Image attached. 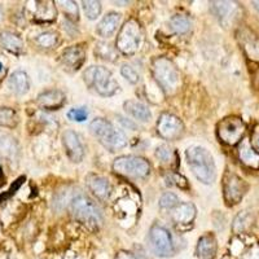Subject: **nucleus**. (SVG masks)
<instances>
[{
    "label": "nucleus",
    "mask_w": 259,
    "mask_h": 259,
    "mask_svg": "<svg viewBox=\"0 0 259 259\" xmlns=\"http://www.w3.org/2000/svg\"><path fill=\"white\" fill-rule=\"evenodd\" d=\"M187 162L192 172L202 184H212L217 178V167L211 153L206 148L193 145L186 150Z\"/></svg>",
    "instance_id": "f257e3e1"
},
{
    "label": "nucleus",
    "mask_w": 259,
    "mask_h": 259,
    "mask_svg": "<svg viewBox=\"0 0 259 259\" xmlns=\"http://www.w3.org/2000/svg\"><path fill=\"white\" fill-rule=\"evenodd\" d=\"M152 74L162 91L168 96L177 94L182 85V75L177 65L167 57H156L152 61Z\"/></svg>",
    "instance_id": "f03ea898"
},
{
    "label": "nucleus",
    "mask_w": 259,
    "mask_h": 259,
    "mask_svg": "<svg viewBox=\"0 0 259 259\" xmlns=\"http://www.w3.org/2000/svg\"><path fill=\"white\" fill-rule=\"evenodd\" d=\"M90 131L92 135L99 140L101 145L110 152H117V150L123 149L127 145L128 140L124 133L117 127L113 126L109 121L104 118H96L90 123Z\"/></svg>",
    "instance_id": "7ed1b4c3"
},
{
    "label": "nucleus",
    "mask_w": 259,
    "mask_h": 259,
    "mask_svg": "<svg viewBox=\"0 0 259 259\" xmlns=\"http://www.w3.org/2000/svg\"><path fill=\"white\" fill-rule=\"evenodd\" d=\"M69 207L74 218L91 230H97L103 224V212L87 196L79 194L77 197L71 198Z\"/></svg>",
    "instance_id": "20e7f679"
},
{
    "label": "nucleus",
    "mask_w": 259,
    "mask_h": 259,
    "mask_svg": "<svg viewBox=\"0 0 259 259\" xmlns=\"http://www.w3.org/2000/svg\"><path fill=\"white\" fill-rule=\"evenodd\" d=\"M83 79L90 89L103 97H110L119 90V84L113 77L112 71L104 66H90L83 74Z\"/></svg>",
    "instance_id": "39448f33"
},
{
    "label": "nucleus",
    "mask_w": 259,
    "mask_h": 259,
    "mask_svg": "<svg viewBox=\"0 0 259 259\" xmlns=\"http://www.w3.org/2000/svg\"><path fill=\"white\" fill-rule=\"evenodd\" d=\"M143 40L142 25L135 18H130L118 32L115 48L124 56H133L140 48Z\"/></svg>",
    "instance_id": "423d86ee"
},
{
    "label": "nucleus",
    "mask_w": 259,
    "mask_h": 259,
    "mask_svg": "<svg viewBox=\"0 0 259 259\" xmlns=\"http://www.w3.org/2000/svg\"><path fill=\"white\" fill-rule=\"evenodd\" d=\"M113 171L115 174L127 178H147L150 172L149 162L139 156H121L113 162Z\"/></svg>",
    "instance_id": "0eeeda50"
},
{
    "label": "nucleus",
    "mask_w": 259,
    "mask_h": 259,
    "mask_svg": "<svg viewBox=\"0 0 259 259\" xmlns=\"http://www.w3.org/2000/svg\"><path fill=\"white\" fill-rule=\"evenodd\" d=\"M245 133H246V124L241 118L235 117V115L222 119L217 127L219 142L226 145H236L241 143Z\"/></svg>",
    "instance_id": "6e6552de"
},
{
    "label": "nucleus",
    "mask_w": 259,
    "mask_h": 259,
    "mask_svg": "<svg viewBox=\"0 0 259 259\" xmlns=\"http://www.w3.org/2000/svg\"><path fill=\"white\" fill-rule=\"evenodd\" d=\"M148 242H149L150 250L153 251L157 256L161 258H168L175 254V246L170 232L165 227L154 224L150 227L149 235H148Z\"/></svg>",
    "instance_id": "1a4fd4ad"
},
{
    "label": "nucleus",
    "mask_w": 259,
    "mask_h": 259,
    "mask_svg": "<svg viewBox=\"0 0 259 259\" xmlns=\"http://www.w3.org/2000/svg\"><path fill=\"white\" fill-rule=\"evenodd\" d=\"M223 197L228 206H235L241 202L246 194L247 184L242 178L231 171H227L223 177Z\"/></svg>",
    "instance_id": "9d476101"
},
{
    "label": "nucleus",
    "mask_w": 259,
    "mask_h": 259,
    "mask_svg": "<svg viewBox=\"0 0 259 259\" xmlns=\"http://www.w3.org/2000/svg\"><path fill=\"white\" fill-rule=\"evenodd\" d=\"M157 133L165 140H177L184 133V124L180 118L171 113H162L157 121Z\"/></svg>",
    "instance_id": "9b49d317"
},
{
    "label": "nucleus",
    "mask_w": 259,
    "mask_h": 259,
    "mask_svg": "<svg viewBox=\"0 0 259 259\" xmlns=\"http://www.w3.org/2000/svg\"><path fill=\"white\" fill-rule=\"evenodd\" d=\"M62 143H64L66 154L70 158V161L79 163L84 158V147H83L80 138L73 130H66L62 134Z\"/></svg>",
    "instance_id": "f8f14e48"
},
{
    "label": "nucleus",
    "mask_w": 259,
    "mask_h": 259,
    "mask_svg": "<svg viewBox=\"0 0 259 259\" xmlns=\"http://www.w3.org/2000/svg\"><path fill=\"white\" fill-rule=\"evenodd\" d=\"M211 11L223 26H230L237 20L239 6L233 2H211Z\"/></svg>",
    "instance_id": "ddd939ff"
},
{
    "label": "nucleus",
    "mask_w": 259,
    "mask_h": 259,
    "mask_svg": "<svg viewBox=\"0 0 259 259\" xmlns=\"http://www.w3.org/2000/svg\"><path fill=\"white\" fill-rule=\"evenodd\" d=\"M61 62L68 71H78L85 62V50L82 46H71L62 52Z\"/></svg>",
    "instance_id": "4468645a"
},
{
    "label": "nucleus",
    "mask_w": 259,
    "mask_h": 259,
    "mask_svg": "<svg viewBox=\"0 0 259 259\" xmlns=\"http://www.w3.org/2000/svg\"><path fill=\"white\" fill-rule=\"evenodd\" d=\"M85 183H87L90 192H92V194L99 200L105 201L110 197L112 186L106 178L100 177V175H89L85 179Z\"/></svg>",
    "instance_id": "2eb2a0df"
},
{
    "label": "nucleus",
    "mask_w": 259,
    "mask_h": 259,
    "mask_svg": "<svg viewBox=\"0 0 259 259\" xmlns=\"http://www.w3.org/2000/svg\"><path fill=\"white\" fill-rule=\"evenodd\" d=\"M38 104L40 108L46 110H57L62 108L66 101V96L60 90H50V91L41 92L38 96Z\"/></svg>",
    "instance_id": "dca6fc26"
},
{
    "label": "nucleus",
    "mask_w": 259,
    "mask_h": 259,
    "mask_svg": "<svg viewBox=\"0 0 259 259\" xmlns=\"http://www.w3.org/2000/svg\"><path fill=\"white\" fill-rule=\"evenodd\" d=\"M218 250V242L212 233L201 236L196 246V255L200 259H214Z\"/></svg>",
    "instance_id": "f3484780"
},
{
    "label": "nucleus",
    "mask_w": 259,
    "mask_h": 259,
    "mask_svg": "<svg viewBox=\"0 0 259 259\" xmlns=\"http://www.w3.org/2000/svg\"><path fill=\"white\" fill-rule=\"evenodd\" d=\"M122 16L117 12H109L103 17V20L99 22L96 27L97 35H100L101 38H110L114 35V32L117 31L118 26L121 24Z\"/></svg>",
    "instance_id": "a211bd4d"
},
{
    "label": "nucleus",
    "mask_w": 259,
    "mask_h": 259,
    "mask_svg": "<svg viewBox=\"0 0 259 259\" xmlns=\"http://www.w3.org/2000/svg\"><path fill=\"white\" fill-rule=\"evenodd\" d=\"M197 210L193 203L184 202L179 203L174 210H172V221L179 226H188L196 218Z\"/></svg>",
    "instance_id": "6ab92c4d"
},
{
    "label": "nucleus",
    "mask_w": 259,
    "mask_h": 259,
    "mask_svg": "<svg viewBox=\"0 0 259 259\" xmlns=\"http://www.w3.org/2000/svg\"><path fill=\"white\" fill-rule=\"evenodd\" d=\"M8 85L13 94L22 96V95L27 94L30 90L29 75L22 70L13 71L8 79Z\"/></svg>",
    "instance_id": "aec40b11"
},
{
    "label": "nucleus",
    "mask_w": 259,
    "mask_h": 259,
    "mask_svg": "<svg viewBox=\"0 0 259 259\" xmlns=\"http://www.w3.org/2000/svg\"><path fill=\"white\" fill-rule=\"evenodd\" d=\"M20 154V145L17 140L9 134L0 131V156L8 159H16Z\"/></svg>",
    "instance_id": "412c9836"
},
{
    "label": "nucleus",
    "mask_w": 259,
    "mask_h": 259,
    "mask_svg": "<svg viewBox=\"0 0 259 259\" xmlns=\"http://www.w3.org/2000/svg\"><path fill=\"white\" fill-rule=\"evenodd\" d=\"M124 112L128 113L130 115H133L135 119L140 122H149L152 118V113L148 109V106L144 105L140 101L136 100H127L123 104Z\"/></svg>",
    "instance_id": "4be33fe9"
},
{
    "label": "nucleus",
    "mask_w": 259,
    "mask_h": 259,
    "mask_svg": "<svg viewBox=\"0 0 259 259\" xmlns=\"http://www.w3.org/2000/svg\"><path fill=\"white\" fill-rule=\"evenodd\" d=\"M239 157L244 165L249 166L251 168L259 167V153L251 147L247 139H244L241 142L239 149Z\"/></svg>",
    "instance_id": "5701e85b"
},
{
    "label": "nucleus",
    "mask_w": 259,
    "mask_h": 259,
    "mask_svg": "<svg viewBox=\"0 0 259 259\" xmlns=\"http://www.w3.org/2000/svg\"><path fill=\"white\" fill-rule=\"evenodd\" d=\"M0 46L12 53H21L24 50V41L12 31H0Z\"/></svg>",
    "instance_id": "b1692460"
},
{
    "label": "nucleus",
    "mask_w": 259,
    "mask_h": 259,
    "mask_svg": "<svg viewBox=\"0 0 259 259\" xmlns=\"http://www.w3.org/2000/svg\"><path fill=\"white\" fill-rule=\"evenodd\" d=\"M34 18L39 22H52L56 20V7L52 2H36Z\"/></svg>",
    "instance_id": "393cba45"
},
{
    "label": "nucleus",
    "mask_w": 259,
    "mask_h": 259,
    "mask_svg": "<svg viewBox=\"0 0 259 259\" xmlns=\"http://www.w3.org/2000/svg\"><path fill=\"white\" fill-rule=\"evenodd\" d=\"M241 40L242 46H244L242 48L249 55V57L259 60V39L256 38V35L250 34V32H244V34H241Z\"/></svg>",
    "instance_id": "a878e982"
},
{
    "label": "nucleus",
    "mask_w": 259,
    "mask_h": 259,
    "mask_svg": "<svg viewBox=\"0 0 259 259\" xmlns=\"http://www.w3.org/2000/svg\"><path fill=\"white\" fill-rule=\"evenodd\" d=\"M192 21L186 15H175L170 20V27L174 30L177 34H186L191 30Z\"/></svg>",
    "instance_id": "bb28decb"
},
{
    "label": "nucleus",
    "mask_w": 259,
    "mask_h": 259,
    "mask_svg": "<svg viewBox=\"0 0 259 259\" xmlns=\"http://www.w3.org/2000/svg\"><path fill=\"white\" fill-rule=\"evenodd\" d=\"M156 157L162 162V163H167V165H178V156L177 152L168 145L163 144L159 145L156 149Z\"/></svg>",
    "instance_id": "cd10ccee"
},
{
    "label": "nucleus",
    "mask_w": 259,
    "mask_h": 259,
    "mask_svg": "<svg viewBox=\"0 0 259 259\" xmlns=\"http://www.w3.org/2000/svg\"><path fill=\"white\" fill-rule=\"evenodd\" d=\"M117 48L113 47L109 43H97L96 48H95V55H96L99 59L106 60V61H115L117 59Z\"/></svg>",
    "instance_id": "c85d7f7f"
},
{
    "label": "nucleus",
    "mask_w": 259,
    "mask_h": 259,
    "mask_svg": "<svg viewBox=\"0 0 259 259\" xmlns=\"http://www.w3.org/2000/svg\"><path fill=\"white\" fill-rule=\"evenodd\" d=\"M18 123V115L12 108H0V127L13 128Z\"/></svg>",
    "instance_id": "c756f323"
},
{
    "label": "nucleus",
    "mask_w": 259,
    "mask_h": 259,
    "mask_svg": "<svg viewBox=\"0 0 259 259\" xmlns=\"http://www.w3.org/2000/svg\"><path fill=\"white\" fill-rule=\"evenodd\" d=\"M251 223H253V217H251V214L249 211H242L240 212L237 217L235 218V221H233V232L235 233H241L244 232V231H246L249 227L251 226Z\"/></svg>",
    "instance_id": "7c9ffc66"
},
{
    "label": "nucleus",
    "mask_w": 259,
    "mask_h": 259,
    "mask_svg": "<svg viewBox=\"0 0 259 259\" xmlns=\"http://www.w3.org/2000/svg\"><path fill=\"white\" fill-rule=\"evenodd\" d=\"M35 41L41 48H52L59 43V34L55 31H45L36 36Z\"/></svg>",
    "instance_id": "2f4dec72"
},
{
    "label": "nucleus",
    "mask_w": 259,
    "mask_h": 259,
    "mask_svg": "<svg viewBox=\"0 0 259 259\" xmlns=\"http://www.w3.org/2000/svg\"><path fill=\"white\" fill-rule=\"evenodd\" d=\"M59 4H61L62 13L68 18V21L75 22L79 20V11H78V6L75 2L66 0V2H59Z\"/></svg>",
    "instance_id": "473e14b6"
},
{
    "label": "nucleus",
    "mask_w": 259,
    "mask_h": 259,
    "mask_svg": "<svg viewBox=\"0 0 259 259\" xmlns=\"http://www.w3.org/2000/svg\"><path fill=\"white\" fill-rule=\"evenodd\" d=\"M83 11H84L85 17L89 20L94 21L96 20L99 16L101 15V3L100 2H95V0H87V2H82Z\"/></svg>",
    "instance_id": "72a5a7b5"
},
{
    "label": "nucleus",
    "mask_w": 259,
    "mask_h": 259,
    "mask_svg": "<svg viewBox=\"0 0 259 259\" xmlns=\"http://www.w3.org/2000/svg\"><path fill=\"white\" fill-rule=\"evenodd\" d=\"M178 205H179V198H178L177 194L171 193V192H166L159 198V207L161 209L174 210Z\"/></svg>",
    "instance_id": "f704fd0d"
},
{
    "label": "nucleus",
    "mask_w": 259,
    "mask_h": 259,
    "mask_svg": "<svg viewBox=\"0 0 259 259\" xmlns=\"http://www.w3.org/2000/svg\"><path fill=\"white\" fill-rule=\"evenodd\" d=\"M166 184L170 187H178L180 189H188V182L184 177L177 174V172H172V174H168L166 177Z\"/></svg>",
    "instance_id": "c9c22d12"
},
{
    "label": "nucleus",
    "mask_w": 259,
    "mask_h": 259,
    "mask_svg": "<svg viewBox=\"0 0 259 259\" xmlns=\"http://www.w3.org/2000/svg\"><path fill=\"white\" fill-rule=\"evenodd\" d=\"M121 74L124 79L128 80L131 84H136V83L140 80V75H139L138 71L131 66V65H123L121 68Z\"/></svg>",
    "instance_id": "e433bc0d"
},
{
    "label": "nucleus",
    "mask_w": 259,
    "mask_h": 259,
    "mask_svg": "<svg viewBox=\"0 0 259 259\" xmlns=\"http://www.w3.org/2000/svg\"><path fill=\"white\" fill-rule=\"evenodd\" d=\"M68 118L74 122H84L89 118V112L85 108H73L68 112Z\"/></svg>",
    "instance_id": "4c0bfd02"
},
{
    "label": "nucleus",
    "mask_w": 259,
    "mask_h": 259,
    "mask_svg": "<svg viewBox=\"0 0 259 259\" xmlns=\"http://www.w3.org/2000/svg\"><path fill=\"white\" fill-rule=\"evenodd\" d=\"M114 259H136V256H135V254L130 253V251L119 250L117 253V255H115Z\"/></svg>",
    "instance_id": "58836bf2"
},
{
    "label": "nucleus",
    "mask_w": 259,
    "mask_h": 259,
    "mask_svg": "<svg viewBox=\"0 0 259 259\" xmlns=\"http://www.w3.org/2000/svg\"><path fill=\"white\" fill-rule=\"evenodd\" d=\"M4 184H6V177H4L3 170H2V167H0V187H3Z\"/></svg>",
    "instance_id": "ea45409f"
},
{
    "label": "nucleus",
    "mask_w": 259,
    "mask_h": 259,
    "mask_svg": "<svg viewBox=\"0 0 259 259\" xmlns=\"http://www.w3.org/2000/svg\"><path fill=\"white\" fill-rule=\"evenodd\" d=\"M253 4H254V7H255L256 11L259 12V2H253Z\"/></svg>",
    "instance_id": "a19ab883"
},
{
    "label": "nucleus",
    "mask_w": 259,
    "mask_h": 259,
    "mask_svg": "<svg viewBox=\"0 0 259 259\" xmlns=\"http://www.w3.org/2000/svg\"><path fill=\"white\" fill-rule=\"evenodd\" d=\"M2 18H3V11L0 8V21H2Z\"/></svg>",
    "instance_id": "79ce46f5"
},
{
    "label": "nucleus",
    "mask_w": 259,
    "mask_h": 259,
    "mask_svg": "<svg viewBox=\"0 0 259 259\" xmlns=\"http://www.w3.org/2000/svg\"><path fill=\"white\" fill-rule=\"evenodd\" d=\"M2 71H3V65L0 64V73H2Z\"/></svg>",
    "instance_id": "37998d69"
}]
</instances>
